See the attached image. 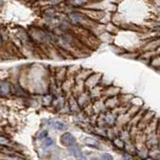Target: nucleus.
I'll use <instances>...</instances> for the list:
<instances>
[{"label": "nucleus", "instance_id": "1", "mask_svg": "<svg viewBox=\"0 0 160 160\" xmlns=\"http://www.w3.org/2000/svg\"><path fill=\"white\" fill-rule=\"evenodd\" d=\"M102 75L99 73H92L90 76L84 81V90L89 92L94 87L98 86V84L101 82Z\"/></svg>", "mask_w": 160, "mask_h": 160}, {"label": "nucleus", "instance_id": "2", "mask_svg": "<svg viewBox=\"0 0 160 160\" xmlns=\"http://www.w3.org/2000/svg\"><path fill=\"white\" fill-rule=\"evenodd\" d=\"M60 143H61L63 146L68 148L71 146V145H73L74 143H76V139H75L72 133L65 132L61 135V137H60Z\"/></svg>", "mask_w": 160, "mask_h": 160}, {"label": "nucleus", "instance_id": "3", "mask_svg": "<svg viewBox=\"0 0 160 160\" xmlns=\"http://www.w3.org/2000/svg\"><path fill=\"white\" fill-rule=\"evenodd\" d=\"M76 100L80 108H85L88 105H90L91 98H90V95L87 91H84L81 94H79L78 96H76Z\"/></svg>", "mask_w": 160, "mask_h": 160}, {"label": "nucleus", "instance_id": "4", "mask_svg": "<svg viewBox=\"0 0 160 160\" xmlns=\"http://www.w3.org/2000/svg\"><path fill=\"white\" fill-rule=\"evenodd\" d=\"M104 105H105V107H106L107 109H112V110H114L115 108H117L119 105H121V104H120V99H119V97L116 96V97L107 98L106 101L104 102Z\"/></svg>", "mask_w": 160, "mask_h": 160}, {"label": "nucleus", "instance_id": "5", "mask_svg": "<svg viewBox=\"0 0 160 160\" xmlns=\"http://www.w3.org/2000/svg\"><path fill=\"white\" fill-rule=\"evenodd\" d=\"M12 91V85L8 81H1L0 82V95L1 96H8Z\"/></svg>", "mask_w": 160, "mask_h": 160}, {"label": "nucleus", "instance_id": "6", "mask_svg": "<svg viewBox=\"0 0 160 160\" xmlns=\"http://www.w3.org/2000/svg\"><path fill=\"white\" fill-rule=\"evenodd\" d=\"M67 106H68V110L70 112L72 113H79L80 112V108L79 105L77 103V100L74 96L70 97V99L68 100V103H67Z\"/></svg>", "mask_w": 160, "mask_h": 160}, {"label": "nucleus", "instance_id": "7", "mask_svg": "<svg viewBox=\"0 0 160 160\" xmlns=\"http://www.w3.org/2000/svg\"><path fill=\"white\" fill-rule=\"evenodd\" d=\"M119 88L117 87H112V86H107V87H104V90H103V96H107V98H110V97H116L118 96L119 94Z\"/></svg>", "mask_w": 160, "mask_h": 160}, {"label": "nucleus", "instance_id": "8", "mask_svg": "<svg viewBox=\"0 0 160 160\" xmlns=\"http://www.w3.org/2000/svg\"><path fill=\"white\" fill-rule=\"evenodd\" d=\"M68 151L71 153L76 159H78L79 157H81L82 155H83L82 150H81V148H80V146H79L77 143H74L70 147H68Z\"/></svg>", "mask_w": 160, "mask_h": 160}, {"label": "nucleus", "instance_id": "9", "mask_svg": "<svg viewBox=\"0 0 160 160\" xmlns=\"http://www.w3.org/2000/svg\"><path fill=\"white\" fill-rule=\"evenodd\" d=\"M92 105V110H93V113H104V110L106 109L104 105V102H101L100 100H96L94 102V104Z\"/></svg>", "mask_w": 160, "mask_h": 160}, {"label": "nucleus", "instance_id": "10", "mask_svg": "<svg viewBox=\"0 0 160 160\" xmlns=\"http://www.w3.org/2000/svg\"><path fill=\"white\" fill-rule=\"evenodd\" d=\"M50 125L56 130H59V131H64V130L67 129V125L61 122V121H58V120H53V121L50 122Z\"/></svg>", "mask_w": 160, "mask_h": 160}, {"label": "nucleus", "instance_id": "11", "mask_svg": "<svg viewBox=\"0 0 160 160\" xmlns=\"http://www.w3.org/2000/svg\"><path fill=\"white\" fill-rule=\"evenodd\" d=\"M84 143L88 145V146H91V147H94V148H99V143L97 140H95L93 138H90V137H86L84 138Z\"/></svg>", "mask_w": 160, "mask_h": 160}, {"label": "nucleus", "instance_id": "12", "mask_svg": "<svg viewBox=\"0 0 160 160\" xmlns=\"http://www.w3.org/2000/svg\"><path fill=\"white\" fill-rule=\"evenodd\" d=\"M113 144L119 149H124L125 148V142L120 138H114L113 139Z\"/></svg>", "mask_w": 160, "mask_h": 160}, {"label": "nucleus", "instance_id": "13", "mask_svg": "<svg viewBox=\"0 0 160 160\" xmlns=\"http://www.w3.org/2000/svg\"><path fill=\"white\" fill-rule=\"evenodd\" d=\"M54 145V141H53V139L52 138H50V137H46L44 140H43V148H50V147H52Z\"/></svg>", "mask_w": 160, "mask_h": 160}, {"label": "nucleus", "instance_id": "14", "mask_svg": "<svg viewBox=\"0 0 160 160\" xmlns=\"http://www.w3.org/2000/svg\"><path fill=\"white\" fill-rule=\"evenodd\" d=\"M9 145H10V140L7 137L0 135V147H3V146L6 147V146H9Z\"/></svg>", "mask_w": 160, "mask_h": 160}, {"label": "nucleus", "instance_id": "15", "mask_svg": "<svg viewBox=\"0 0 160 160\" xmlns=\"http://www.w3.org/2000/svg\"><path fill=\"white\" fill-rule=\"evenodd\" d=\"M47 134H48V131H47L46 129L42 130V131L38 134V139H39V140H44L45 138L47 137Z\"/></svg>", "mask_w": 160, "mask_h": 160}, {"label": "nucleus", "instance_id": "16", "mask_svg": "<svg viewBox=\"0 0 160 160\" xmlns=\"http://www.w3.org/2000/svg\"><path fill=\"white\" fill-rule=\"evenodd\" d=\"M100 160H113V157L108 153H102L101 157H100Z\"/></svg>", "mask_w": 160, "mask_h": 160}, {"label": "nucleus", "instance_id": "17", "mask_svg": "<svg viewBox=\"0 0 160 160\" xmlns=\"http://www.w3.org/2000/svg\"><path fill=\"white\" fill-rule=\"evenodd\" d=\"M70 4L74 5V6L80 7V6H83V5H86L87 2H84V1H75V2H70Z\"/></svg>", "mask_w": 160, "mask_h": 160}, {"label": "nucleus", "instance_id": "18", "mask_svg": "<svg viewBox=\"0 0 160 160\" xmlns=\"http://www.w3.org/2000/svg\"><path fill=\"white\" fill-rule=\"evenodd\" d=\"M123 159H124V160H134L133 157H132L129 153H124V154H123Z\"/></svg>", "mask_w": 160, "mask_h": 160}, {"label": "nucleus", "instance_id": "19", "mask_svg": "<svg viewBox=\"0 0 160 160\" xmlns=\"http://www.w3.org/2000/svg\"><path fill=\"white\" fill-rule=\"evenodd\" d=\"M90 160H100L99 157H96V156H94V157H91L90 158Z\"/></svg>", "mask_w": 160, "mask_h": 160}, {"label": "nucleus", "instance_id": "20", "mask_svg": "<svg viewBox=\"0 0 160 160\" xmlns=\"http://www.w3.org/2000/svg\"><path fill=\"white\" fill-rule=\"evenodd\" d=\"M144 160H155V159H153V158H151V157H146Z\"/></svg>", "mask_w": 160, "mask_h": 160}]
</instances>
